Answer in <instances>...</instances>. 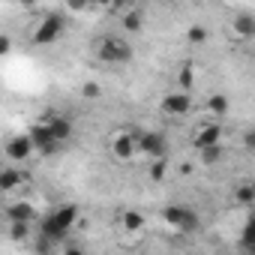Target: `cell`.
<instances>
[{
	"instance_id": "1",
	"label": "cell",
	"mask_w": 255,
	"mask_h": 255,
	"mask_svg": "<svg viewBox=\"0 0 255 255\" xmlns=\"http://www.w3.org/2000/svg\"><path fill=\"white\" fill-rule=\"evenodd\" d=\"M93 51H96V57H99L102 63H108V66H123V63L132 60V45L126 42L123 36H117V33L99 36Z\"/></svg>"
},
{
	"instance_id": "2",
	"label": "cell",
	"mask_w": 255,
	"mask_h": 255,
	"mask_svg": "<svg viewBox=\"0 0 255 255\" xmlns=\"http://www.w3.org/2000/svg\"><path fill=\"white\" fill-rule=\"evenodd\" d=\"M111 156L117 162H129L138 156V129H120L111 135Z\"/></svg>"
},
{
	"instance_id": "3",
	"label": "cell",
	"mask_w": 255,
	"mask_h": 255,
	"mask_svg": "<svg viewBox=\"0 0 255 255\" xmlns=\"http://www.w3.org/2000/svg\"><path fill=\"white\" fill-rule=\"evenodd\" d=\"M162 219H165L171 228H177L180 234H189V231L198 228V213H195L192 207H183V204H168V207L162 210Z\"/></svg>"
},
{
	"instance_id": "4",
	"label": "cell",
	"mask_w": 255,
	"mask_h": 255,
	"mask_svg": "<svg viewBox=\"0 0 255 255\" xmlns=\"http://www.w3.org/2000/svg\"><path fill=\"white\" fill-rule=\"evenodd\" d=\"M159 111H162L165 117H186V114L192 111V96L183 93V90H171V93L162 96Z\"/></svg>"
},
{
	"instance_id": "5",
	"label": "cell",
	"mask_w": 255,
	"mask_h": 255,
	"mask_svg": "<svg viewBox=\"0 0 255 255\" xmlns=\"http://www.w3.org/2000/svg\"><path fill=\"white\" fill-rule=\"evenodd\" d=\"M60 33H63V18L51 12V15H45V18L36 24V30H33V42H36V45H51V42L60 39Z\"/></svg>"
},
{
	"instance_id": "6",
	"label": "cell",
	"mask_w": 255,
	"mask_h": 255,
	"mask_svg": "<svg viewBox=\"0 0 255 255\" xmlns=\"http://www.w3.org/2000/svg\"><path fill=\"white\" fill-rule=\"evenodd\" d=\"M42 120H45V126H48L51 138L57 141V147L69 144V138H72V132H75V126H72V120H69L66 114H45Z\"/></svg>"
},
{
	"instance_id": "7",
	"label": "cell",
	"mask_w": 255,
	"mask_h": 255,
	"mask_svg": "<svg viewBox=\"0 0 255 255\" xmlns=\"http://www.w3.org/2000/svg\"><path fill=\"white\" fill-rule=\"evenodd\" d=\"M27 138H30V144H33V150H39V153H54V150H60L57 147V141L51 138V132H48V126H45V120L39 117L30 129H27Z\"/></svg>"
},
{
	"instance_id": "8",
	"label": "cell",
	"mask_w": 255,
	"mask_h": 255,
	"mask_svg": "<svg viewBox=\"0 0 255 255\" xmlns=\"http://www.w3.org/2000/svg\"><path fill=\"white\" fill-rule=\"evenodd\" d=\"M192 144H195L198 150L222 144V126H219L216 120H204L198 129H195V135H192Z\"/></svg>"
},
{
	"instance_id": "9",
	"label": "cell",
	"mask_w": 255,
	"mask_h": 255,
	"mask_svg": "<svg viewBox=\"0 0 255 255\" xmlns=\"http://www.w3.org/2000/svg\"><path fill=\"white\" fill-rule=\"evenodd\" d=\"M138 153H147L150 159H159V156H165V135H159V132H144V129H138Z\"/></svg>"
},
{
	"instance_id": "10",
	"label": "cell",
	"mask_w": 255,
	"mask_h": 255,
	"mask_svg": "<svg viewBox=\"0 0 255 255\" xmlns=\"http://www.w3.org/2000/svg\"><path fill=\"white\" fill-rule=\"evenodd\" d=\"M6 156H9V162H15V165L27 162V159L33 156V144H30V138H27V135H12V138L6 141Z\"/></svg>"
},
{
	"instance_id": "11",
	"label": "cell",
	"mask_w": 255,
	"mask_h": 255,
	"mask_svg": "<svg viewBox=\"0 0 255 255\" xmlns=\"http://www.w3.org/2000/svg\"><path fill=\"white\" fill-rule=\"evenodd\" d=\"M45 219H51L60 231H66V234H69V231H72V225L78 222V207H75V204H57L51 213H45Z\"/></svg>"
},
{
	"instance_id": "12",
	"label": "cell",
	"mask_w": 255,
	"mask_h": 255,
	"mask_svg": "<svg viewBox=\"0 0 255 255\" xmlns=\"http://www.w3.org/2000/svg\"><path fill=\"white\" fill-rule=\"evenodd\" d=\"M6 216H9V222H27V225H33V219H36V207H33L30 201L18 198V201H12V204L6 207Z\"/></svg>"
},
{
	"instance_id": "13",
	"label": "cell",
	"mask_w": 255,
	"mask_h": 255,
	"mask_svg": "<svg viewBox=\"0 0 255 255\" xmlns=\"http://www.w3.org/2000/svg\"><path fill=\"white\" fill-rule=\"evenodd\" d=\"M21 183H24L21 168H15V165H0V192H3V195L15 192Z\"/></svg>"
},
{
	"instance_id": "14",
	"label": "cell",
	"mask_w": 255,
	"mask_h": 255,
	"mask_svg": "<svg viewBox=\"0 0 255 255\" xmlns=\"http://www.w3.org/2000/svg\"><path fill=\"white\" fill-rule=\"evenodd\" d=\"M144 225H147V219H144V213H138V210H126V213L120 216V228H123L126 234H141Z\"/></svg>"
},
{
	"instance_id": "15",
	"label": "cell",
	"mask_w": 255,
	"mask_h": 255,
	"mask_svg": "<svg viewBox=\"0 0 255 255\" xmlns=\"http://www.w3.org/2000/svg\"><path fill=\"white\" fill-rule=\"evenodd\" d=\"M231 30H234L237 36H243V39L255 36V15H252V12H240V15L231 21Z\"/></svg>"
},
{
	"instance_id": "16",
	"label": "cell",
	"mask_w": 255,
	"mask_h": 255,
	"mask_svg": "<svg viewBox=\"0 0 255 255\" xmlns=\"http://www.w3.org/2000/svg\"><path fill=\"white\" fill-rule=\"evenodd\" d=\"M204 108H207V114H210L213 120H219V117H225V114H228V99H225L222 93H213V96H207Z\"/></svg>"
},
{
	"instance_id": "17",
	"label": "cell",
	"mask_w": 255,
	"mask_h": 255,
	"mask_svg": "<svg viewBox=\"0 0 255 255\" xmlns=\"http://www.w3.org/2000/svg\"><path fill=\"white\" fill-rule=\"evenodd\" d=\"M231 198L240 204V207H249L252 204V198H255V186L246 180V183H240V186H234V192H231Z\"/></svg>"
},
{
	"instance_id": "18",
	"label": "cell",
	"mask_w": 255,
	"mask_h": 255,
	"mask_svg": "<svg viewBox=\"0 0 255 255\" xmlns=\"http://www.w3.org/2000/svg\"><path fill=\"white\" fill-rule=\"evenodd\" d=\"M141 21H144V12L141 9H135V6H129V9H126V15H123V30H141Z\"/></svg>"
},
{
	"instance_id": "19",
	"label": "cell",
	"mask_w": 255,
	"mask_h": 255,
	"mask_svg": "<svg viewBox=\"0 0 255 255\" xmlns=\"http://www.w3.org/2000/svg\"><path fill=\"white\" fill-rule=\"evenodd\" d=\"M198 159H201V165H207V168H213V165H219V159H222V144H216V147H204V150H198Z\"/></svg>"
},
{
	"instance_id": "20",
	"label": "cell",
	"mask_w": 255,
	"mask_h": 255,
	"mask_svg": "<svg viewBox=\"0 0 255 255\" xmlns=\"http://www.w3.org/2000/svg\"><path fill=\"white\" fill-rule=\"evenodd\" d=\"M192 81H195V75H192V66H189V63H186V66H180V72H177V90L189 93V90H192Z\"/></svg>"
},
{
	"instance_id": "21",
	"label": "cell",
	"mask_w": 255,
	"mask_h": 255,
	"mask_svg": "<svg viewBox=\"0 0 255 255\" xmlns=\"http://www.w3.org/2000/svg\"><path fill=\"white\" fill-rule=\"evenodd\" d=\"M186 42H189V45H201V42H207V27H204V24H192V27L186 30Z\"/></svg>"
},
{
	"instance_id": "22",
	"label": "cell",
	"mask_w": 255,
	"mask_h": 255,
	"mask_svg": "<svg viewBox=\"0 0 255 255\" xmlns=\"http://www.w3.org/2000/svg\"><path fill=\"white\" fill-rule=\"evenodd\" d=\"M9 237L18 240V243L27 240V237H30V225H27V222H9Z\"/></svg>"
},
{
	"instance_id": "23",
	"label": "cell",
	"mask_w": 255,
	"mask_h": 255,
	"mask_svg": "<svg viewBox=\"0 0 255 255\" xmlns=\"http://www.w3.org/2000/svg\"><path fill=\"white\" fill-rule=\"evenodd\" d=\"M165 165H168V162H165V156L153 159V165H150V171H147V174H150V180H162V177H165Z\"/></svg>"
},
{
	"instance_id": "24",
	"label": "cell",
	"mask_w": 255,
	"mask_h": 255,
	"mask_svg": "<svg viewBox=\"0 0 255 255\" xmlns=\"http://www.w3.org/2000/svg\"><path fill=\"white\" fill-rule=\"evenodd\" d=\"M252 237H255V234H252V222H246V225H243V234H240V243H243V249H252V243H255Z\"/></svg>"
},
{
	"instance_id": "25",
	"label": "cell",
	"mask_w": 255,
	"mask_h": 255,
	"mask_svg": "<svg viewBox=\"0 0 255 255\" xmlns=\"http://www.w3.org/2000/svg\"><path fill=\"white\" fill-rule=\"evenodd\" d=\"M81 93H84L87 99H99V84H93V81H87V84L81 87Z\"/></svg>"
},
{
	"instance_id": "26",
	"label": "cell",
	"mask_w": 255,
	"mask_h": 255,
	"mask_svg": "<svg viewBox=\"0 0 255 255\" xmlns=\"http://www.w3.org/2000/svg\"><path fill=\"white\" fill-rule=\"evenodd\" d=\"M60 255H87L81 246H75V243H63L60 246Z\"/></svg>"
},
{
	"instance_id": "27",
	"label": "cell",
	"mask_w": 255,
	"mask_h": 255,
	"mask_svg": "<svg viewBox=\"0 0 255 255\" xmlns=\"http://www.w3.org/2000/svg\"><path fill=\"white\" fill-rule=\"evenodd\" d=\"M9 48H12V42H9V36H6V33H0V54H6Z\"/></svg>"
}]
</instances>
